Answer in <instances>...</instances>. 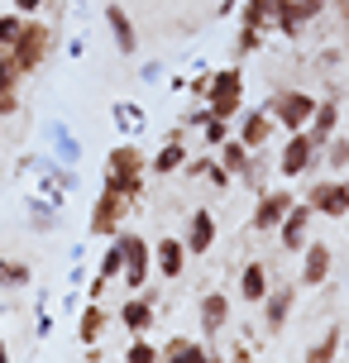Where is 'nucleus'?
<instances>
[{
  "label": "nucleus",
  "instance_id": "obj_33",
  "mask_svg": "<svg viewBox=\"0 0 349 363\" xmlns=\"http://www.w3.org/2000/svg\"><path fill=\"white\" fill-rule=\"evenodd\" d=\"M115 120H120V129H134V134H139V129H144V110L139 106H115Z\"/></svg>",
  "mask_w": 349,
  "mask_h": 363
},
{
  "label": "nucleus",
  "instance_id": "obj_8",
  "mask_svg": "<svg viewBox=\"0 0 349 363\" xmlns=\"http://www.w3.org/2000/svg\"><path fill=\"white\" fill-rule=\"evenodd\" d=\"M311 220H316V211L306 206V201H292V211L282 216V225H277L273 235H277V244L287 249V254H297V249H306L311 244Z\"/></svg>",
  "mask_w": 349,
  "mask_h": 363
},
{
  "label": "nucleus",
  "instance_id": "obj_14",
  "mask_svg": "<svg viewBox=\"0 0 349 363\" xmlns=\"http://www.w3.org/2000/svg\"><path fill=\"white\" fill-rule=\"evenodd\" d=\"M187 254H211V244H216V216H211V206L201 211H192V225H187Z\"/></svg>",
  "mask_w": 349,
  "mask_h": 363
},
{
  "label": "nucleus",
  "instance_id": "obj_11",
  "mask_svg": "<svg viewBox=\"0 0 349 363\" xmlns=\"http://www.w3.org/2000/svg\"><path fill=\"white\" fill-rule=\"evenodd\" d=\"M331 268H335L331 244H326V239H311V244L301 249V287H321V282L331 277Z\"/></svg>",
  "mask_w": 349,
  "mask_h": 363
},
{
  "label": "nucleus",
  "instance_id": "obj_26",
  "mask_svg": "<svg viewBox=\"0 0 349 363\" xmlns=\"http://www.w3.org/2000/svg\"><path fill=\"white\" fill-rule=\"evenodd\" d=\"M335 354H340V325L326 330V340H316V345L306 349V359H301V363H335Z\"/></svg>",
  "mask_w": 349,
  "mask_h": 363
},
{
  "label": "nucleus",
  "instance_id": "obj_3",
  "mask_svg": "<svg viewBox=\"0 0 349 363\" xmlns=\"http://www.w3.org/2000/svg\"><path fill=\"white\" fill-rule=\"evenodd\" d=\"M239 106H244V72H239V67H221V72H211L206 115H216V120H235Z\"/></svg>",
  "mask_w": 349,
  "mask_h": 363
},
{
  "label": "nucleus",
  "instance_id": "obj_7",
  "mask_svg": "<svg viewBox=\"0 0 349 363\" xmlns=\"http://www.w3.org/2000/svg\"><path fill=\"white\" fill-rule=\"evenodd\" d=\"M125 216H129V201L120 196V191H111V186H101V201L92 206V235L96 239H115L120 225H125Z\"/></svg>",
  "mask_w": 349,
  "mask_h": 363
},
{
  "label": "nucleus",
  "instance_id": "obj_5",
  "mask_svg": "<svg viewBox=\"0 0 349 363\" xmlns=\"http://www.w3.org/2000/svg\"><path fill=\"white\" fill-rule=\"evenodd\" d=\"M316 158H321V144H316L306 129H292L273 167H277V177H287V182H292V177H306V172L316 167Z\"/></svg>",
  "mask_w": 349,
  "mask_h": 363
},
{
  "label": "nucleus",
  "instance_id": "obj_24",
  "mask_svg": "<svg viewBox=\"0 0 349 363\" xmlns=\"http://www.w3.org/2000/svg\"><path fill=\"white\" fill-rule=\"evenodd\" d=\"M216 163H221L225 172H230V177H249V167H254V163H249V148L239 144L235 134H230V139H225V144L216 148Z\"/></svg>",
  "mask_w": 349,
  "mask_h": 363
},
{
  "label": "nucleus",
  "instance_id": "obj_1",
  "mask_svg": "<svg viewBox=\"0 0 349 363\" xmlns=\"http://www.w3.org/2000/svg\"><path fill=\"white\" fill-rule=\"evenodd\" d=\"M144 172H148V158L139 153V148L134 144H115L111 158H106V182H101V186L120 191L125 201H139L144 196Z\"/></svg>",
  "mask_w": 349,
  "mask_h": 363
},
{
  "label": "nucleus",
  "instance_id": "obj_39",
  "mask_svg": "<svg viewBox=\"0 0 349 363\" xmlns=\"http://www.w3.org/2000/svg\"><path fill=\"white\" fill-rule=\"evenodd\" d=\"M345 225H349V216H345Z\"/></svg>",
  "mask_w": 349,
  "mask_h": 363
},
{
  "label": "nucleus",
  "instance_id": "obj_6",
  "mask_svg": "<svg viewBox=\"0 0 349 363\" xmlns=\"http://www.w3.org/2000/svg\"><path fill=\"white\" fill-rule=\"evenodd\" d=\"M263 110L277 120V129H287V134H292V129H306V125H311L316 101L306 96V91H277V96H273Z\"/></svg>",
  "mask_w": 349,
  "mask_h": 363
},
{
  "label": "nucleus",
  "instance_id": "obj_4",
  "mask_svg": "<svg viewBox=\"0 0 349 363\" xmlns=\"http://www.w3.org/2000/svg\"><path fill=\"white\" fill-rule=\"evenodd\" d=\"M120 254H125V268H120V282L129 291H144V282L153 277V244L139 235H115Z\"/></svg>",
  "mask_w": 349,
  "mask_h": 363
},
{
  "label": "nucleus",
  "instance_id": "obj_30",
  "mask_svg": "<svg viewBox=\"0 0 349 363\" xmlns=\"http://www.w3.org/2000/svg\"><path fill=\"white\" fill-rule=\"evenodd\" d=\"M19 29H24V15H19V10H5V15H0V48H10L19 38Z\"/></svg>",
  "mask_w": 349,
  "mask_h": 363
},
{
  "label": "nucleus",
  "instance_id": "obj_32",
  "mask_svg": "<svg viewBox=\"0 0 349 363\" xmlns=\"http://www.w3.org/2000/svg\"><path fill=\"white\" fill-rule=\"evenodd\" d=\"M258 48H263V34H258V29H249V24H239L235 53H239V57H249V53H258Z\"/></svg>",
  "mask_w": 349,
  "mask_h": 363
},
{
  "label": "nucleus",
  "instance_id": "obj_27",
  "mask_svg": "<svg viewBox=\"0 0 349 363\" xmlns=\"http://www.w3.org/2000/svg\"><path fill=\"white\" fill-rule=\"evenodd\" d=\"M34 277V268L24 263V258H0V291L5 287H24Z\"/></svg>",
  "mask_w": 349,
  "mask_h": 363
},
{
  "label": "nucleus",
  "instance_id": "obj_12",
  "mask_svg": "<svg viewBox=\"0 0 349 363\" xmlns=\"http://www.w3.org/2000/svg\"><path fill=\"white\" fill-rule=\"evenodd\" d=\"M182 268H187V244L182 239H158L153 244V272L172 282V277H182Z\"/></svg>",
  "mask_w": 349,
  "mask_h": 363
},
{
  "label": "nucleus",
  "instance_id": "obj_23",
  "mask_svg": "<svg viewBox=\"0 0 349 363\" xmlns=\"http://www.w3.org/2000/svg\"><path fill=\"white\" fill-rule=\"evenodd\" d=\"M268 287H273V282H268V268H263V263H244V272H239V296H244L249 306H258V301L268 296Z\"/></svg>",
  "mask_w": 349,
  "mask_h": 363
},
{
  "label": "nucleus",
  "instance_id": "obj_38",
  "mask_svg": "<svg viewBox=\"0 0 349 363\" xmlns=\"http://www.w3.org/2000/svg\"><path fill=\"white\" fill-rule=\"evenodd\" d=\"M0 363H10V349H5V345H0Z\"/></svg>",
  "mask_w": 349,
  "mask_h": 363
},
{
  "label": "nucleus",
  "instance_id": "obj_19",
  "mask_svg": "<svg viewBox=\"0 0 349 363\" xmlns=\"http://www.w3.org/2000/svg\"><path fill=\"white\" fill-rule=\"evenodd\" d=\"M106 325H111L106 306H101V301H92V306L82 311V320H77V340H82L87 349H96V345H101V335H106Z\"/></svg>",
  "mask_w": 349,
  "mask_h": 363
},
{
  "label": "nucleus",
  "instance_id": "obj_36",
  "mask_svg": "<svg viewBox=\"0 0 349 363\" xmlns=\"http://www.w3.org/2000/svg\"><path fill=\"white\" fill-rule=\"evenodd\" d=\"M5 115H19V91H0V120Z\"/></svg>",
  "mask_w": 349,
  "mask_h": 363
},
{
  "label": "nucleus",
  "instance_id": "obj_17",
  "mask_svg": "<svg viewBox=\"0 0 349 363\" xmlns=\"http://www.w3.org/2000/svg\"><path fill=\"white\" fill-rule=\"evenodd\" d=\"M182 163H187L182 134H167V144L148 158V172H153V177H172V172H182Z\"/></svg>",
  "mask_w": 349,
  "mask_h": 363
},
{
  "label": "nucleus",
  "instance_id": "obj_18",
  "mask_svg": "<svg viewBox=\"0 0 349 363\" xmlns=\"http://www.w3.org/2000/svg\"><path fill=\"white\" fill-rule=\"evenodd\" d=\"M158 363H216L211 359V349L196 345V340H167L158 349Z\"/></svg>",
  "mask_w": 349,
  "mask_h": 363
},
{
  "label": "nucleus",
  "instance_id": "obj_22",
  "mask_svg": "<svg viewBox=\"0 0 349 363\" xmlns=\"http://www.w3.org/2000/svg\"><path fill=\"white\" fill-rule=\"evenodd\" d=\"M335 129H340V106H335V101H316L306 134H311L316 144H326V139H335Z\"/></svg>",
  "mask_w": 349,
  "mask_h": 363
},
{
  "label": "nucleus",
  "instance_id": "obj_21",
  "mask_svg": "<svg viewBox=\"0 0 349 363\" xmlns=\"http://www.w3.org/2000/svg\"><path fill=\"white\" fill-rule=\"evenodd\" d=\"M120 325L129 335H148V325H153V301L148 296H129L125 306H120Z\"/></svg>",
  "mask_w": 349,
  "mask_h": 363
},
{
  "label": "nucleus",
  "instance_id": "obj_29",
  "mask_svg": "<svg viewBox=\"0 0 349 363\" xmlns=\"http://www.w3.org/2000/svg\"><path fill=\"white\" fill-rule=\"evenodd\" d=\"M201 134H206V148H221L230 139V120H216V115H206L201 120Z\"/></svg>",
  "mask_w": 349,
  "mask_h": 363
},
{
  "label": "nucleus",
  "instance_id": "obj_35",
  "mask_svg": "<svg viewBox=\"0 0 349 363\" xmlns=\"http://www.w3.org/2000/svg\"><path fill=\"white\" fill-rule=\"evenodd\" d=\"M201 177H211V186H230V182H235V177H230V172H225L221 163H216V158L206 163V172H201Z\"/></svg>",
  "mask_w": 349,
  "mask_h": 363
},
{
  "label": "nucleus",
  "instance_id": "obj_10",
  "mask_svg": "<svg viewBox=\"0 0 349 363\" xmlns=\"http://www.w3.org/2000/svg\"><path fill=\"white\" fill-rule=\"evenodd\" d=\"M306 206L326 220H345L349 216V182H316Z\"/></svg>",
  "mask_w": 349,
  "mask_h": 363
},
{
  "label": "nucleus",
  "instance_id": "obj_34",
  "mask_svg": "<svg viewBox=\"0 0 349 363\" xmlns=\"http://www.w3.org/2000/svg\"><path fill=\"white\" fill-rule=\"evenodd\" d=\"M287 5L301 15V24H306V19H316V15H326V0H287Z\"/></svg>",
  "mask_w": 349,
  "mask_h": 363
},
{
  "label": "nucleus",
  "instance_id": "obj_9",
  "mask_svg": "<svg viewBox=\"0 0 349 363\" xmlns=\"http://www.w3.org/2000/svg\"><path fill=\"white\" fill-rule=\"evenodd\" d=\"M292 191H263L258 196V206H254V216H249V230L254 235H273L277 225H282V216L292 211Z\"/></svg>",
  "mask_w": 349,
  "mask_h": 363
},
{
  "label": "nucleus",
  "instance_id": "obj_20",
  "mask_svg": "<svg viewBox=\"0 0 349 363\" xmlns=\"http://www.w3.org/2000/svg\"><path fill=\"white\" fill-rule=\"evenodd\" d=\"M225 325H230V296H225V291L201 296V330L206 335H221Z\"/></svg>",
  "mask_w": 349,
  "mask_h": 363
},
{
  "label": "nucleus",
  "instance_id": "obj_13",
  "mask_svg": "<svg viewBox=\"0 0 349 363\" xmlns=\"http://www.w3.org/2000/svg\"><path fill=\"white\" fill-rule=\"evenodd\" d=\"M292 301H297V291H292V287H268V296L258 301V306H263V325H268V335H277V330L287 325V315H292Z\"/></svg>",
  "mask_w": 349,
  "mask_h": 363
},
{
  "label": "nucleus",
  "instance_id": "obj_28",
  "mask_svg": "<svg viewBox=\"0 0 349 363\" xmlns=\"http://www.w3.org/2000/svg\"><path fill=\"white\" fill-rule=\"evenodd\" d=\"M125 363H158V349L148 345L144 335H129V349H125Z\"/></svg>",
  "mask_w": 349,
  "mask_h": 363
},
{
  "label": "nucleus",
  "instance_id": "obj_31",
  "mask_svg": "<svg viewBox=\"0 0 349 363\" xmlns=\"http://www.w3.org/2000/svg\"><path fill=\"white\" fill-rule=\"evenodd\" d=\"M19 82H24V72L15 67V57L0 48V91H19Z\"/></svg>",
  "mask_w": 349,
  "mask_h": 363
},
{
  "label": "nucleus",
  "instance_id": "obj_25",
  "mask_svg": "<svg viewBox=\"0 0 349 363\" xmlns=\"http://www.w3.org/2000/svg\"><path fill=\"white\" fill-rule=\"evenodd\" d=\"M273 5H277V0H244V5H239V19H244L249 29L263 34V29L273 24Z\"/></svg>",
  "mask_w": 349,
  "mask_h": 363
},
{
  "label": "nucleus",
  "instance_id": "obj_37",
  "mask_svg": "<svg viewBox=\"0 0 349 363\" xmlns=\"http://www.w3.org/2000/svg\"><path fill=\"white\" fill-rule=\"evenodd\" d=\"M43 5H48V0H15V10H19L24 19H34L38 10H43Z\"/></svg>",
  "mask_w": 349,
  "mask_h": 363
},
{
  "label": "nucleus",
  "instance_id": "obj_2",
  "mask_svg": "<svg viewBox=\"0 0 349 363\" xmlns=\"http://www.w3.org/2000/svg\"><path fill=\"white\" fill-rule=\"evenodd\" d=\"M53 43H57V34L48 29V24H38V19H24V29H19V38L5 48V53L15 57V67L24 77L29 72H38L43 62H48V53H53Z\"/></svg>",
  "mask_w": 349,
  "mask_h": 363
},
{
  "label": "nucleus",
  "instance_id": "obj_16",
  "mask_svg": "<svg viewBox=\"0 0 349 363\" xmlns=\"http://www.w3.org/2000/svg\"><path fill=\"white\" fill-rule=\"evenodd\" d=\"M106 24H111L115 48H120V53H125V57L139 53V34H134V19H129L125 5H111V10H106Z\"/></svg>",
  "mask_w": 349,
  "mask_h": 363
},
{
  "label": "nucleus",
  "instance_id": "obj_15",
  "mask_svg": "<svg viewBox=\"0 0 349 363\" xmlns=\"http://www.w3.org/2000/svg\"><path fill=\"white\" fill-rule=\"evenodd\" d=\"M273 129H277V120L273 115H268V110H249V115H244V125H239V144L249 148V153H254V148H263L268 144V139H273Z\"/></svg>",
  "mask_w": 349,
  "mask_h": 363
}]
</instances>
